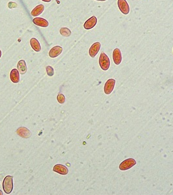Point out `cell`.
Returning a JSON list of instances; mask_svg holds the SVG:
<instances>
[{
  "label": "cell",
  "mask_w": 173,
  "mask_h": 195,
  "mask_svg": "<svg viewBox=\"0 0 173 195\" xmlns=\"http://www.w3.org/2000/svg\"><path fill=\"white\" fill-rule=\"evenodd\" d=\"M13 177L12 176H7L3 182V188L6 194L11 193L13 189Z\"/></svg>",
  "instance_id": "obj_1"
},
{
  "label": "cell",
  "mask_w": 173,
  "mask_h": 195,
  "mask_svg": "<svg viewBox=\"0 0 173 195\" xmlns=\"http://www.w3.org/2000/svg\"><path fill=\"white\" fill-rule=\"evenodd\" d=\"M99 64L100 68L103 70H108L109 69L110 66V61L106 54L104 53H102L100 54L99 58Z\"/></svg>",
  "instance_id": "obj_2"
},
{
  "label": "cell",
  "mask_w": 173,
  "mask_h": 195,
  "mask_svg": "<svg viewBox=\"0 0 173 195\" xmlns=\"http://www.w3.org/2000/svg\"><path fill=\"white\" fill-rule=\"evenodd\" d=\"M136 164V161L135 159L132 158H129L124 160L119 165V169L121 170H126L131 169L134 165Z\"/></svg>",
  "instance_id": "obj_3"
},
{
  "label": "cell",
  "mask_w": 173,
  "mask_h": 195,
  "mask_svg": "<svg viewBox=\"0 0 173 195\" xmlns=\"http://www.w3.org/2000/svg\"><path fill=\"white\" fill-rule=\"evenodd\" d=\"M118 6L120 11L124 14H128L129 13L130 7L126 0H118Z\"/></svg>",
  "instance_id": "obj_4"
},
{
  "label": "cell",
  "mask_w": 173,
  "mask_h": 195,
  "mask_svg": "<svg viewBox=\"0 0 173 195\" xmlns=\"http://www.w3.org/2000/svg\"><path fill=\"white\" fill-rule=\"evenodd\" d=\"M115 83H116V81L113 79L108 80L104 86V92L106 94H111L113 91Z\"/></svg>",
  "instance_id": "obj_5"
},
{
  "label": "cell",
  "mask_w": 173,
  "mask_h": 195,
  "mask_svg": "<svg viewBox=\"0 0 173 195\" xmlns=\"http://www.w3.org/2000/svg\"><path fill=\"white\" fill-rule=\"evenodd\" d=\"M16 133L19 136H21V137L24 138V139L30 138L31 135L30 131L27 128H25V127H20V128H19L16 130Z\"/></svg>",
  "instance_id": "obj_6"
},
{
  "label": "cell",
  "mask_w": 173,
  "mask_h": 195,
  "mask_svg": "<svg viewBox=\"0 0 173 195\" xmlns=\"http://www.w3.org/2000/svg\"><path fill=\"white\" fill-rule=\"evenodd\" d=\"M100 47H101V44L100 42H97L94 43L89 49V53L90 56L92 58L95 57V56L98 54L99 50H100Z\"/></svg>",
  "instance_id": "obj_7"
},
{
  "label": "cell",
  "mask_w": 173,
  "mask_h": 195,
  "mask_svg": "<svg viewBox=\"0 0 173 195\" xmlns=\"http://www.w3.org/2000/svg\"><path fill=\"white\" fill-rule=\"evenodd\" d=\"M53 172H55L61 175H66L69 173V170L67 169V167H65L64 165L61 164H55L53 169Z\"/></svg>",
  "instance_id": "obj_8"
},
{
  "label": "cell",
  "mask_w": 173,
  "mask_h": 195,
  "mask_svg": "<svg viewBox=\"0 0 173 195\" xmlns=\"http://www.w3.org/2000/svg\"><path fill=\"white\" fill-rule=\"evenodd\" d=\"M97 17L92 16L85 22L83 26L85 29H87V30H89V29L93 28L96 25H97Z\"/></svg>",
  "instance_id": "obj_9"
},
{
  "label": "cell",
  "mask_w": 173,
  "mask_h": 195,
  "mask_svg": "<svg viewBox=\"0 0 173 195\" xmlns=\"http://www.w3.org/2000/svg\"><path fill=\"white\" fill-rule=\"evenodd\" d=\"M113 58L115 64L119 65L120 64L122 61V55L119 49L118 48L114 49L113 53Z\"/></svg>",
  "instance_id": "obj_10"
},
{
  "label": "cell",
  "mask_w": 173,
  "mask_h": 195,
  "mask_svg": "<svg viewBox=\"0 0 173 195\" xmlns=\"http://www.w3.org/2000/svg\"><path fill=\"white\" fill-rule=\"evenodd\" d=\"M63 52V48L62 47L59 46H56L52 47L50 52H49V56L52 58H55L57 57H58Z\"/></svg>",
  "instance_id": "obj_11"
},
{
  "label": "cell",
  "mask_w": 173,
  "mask_h": 195,
  "mask_svg": "<svg viewBox=\"0 0 173 195\" xmlns=\"http://www.w3.org/2000/svg\"><path fill=\"white\" fill-rule=\"evenodd\" d=\"M10 79L14 83H18L20 81V73L17 69H13L10 73Z\"/></svg>",
  "instance_id": "obj_12"
},
{
  "label": "cell",
  "mask_w": 173,
  "mask_h": 195,
  "mask_svg": "<svg viewBox=\"0 0 173 195\" xmlns=\"http://www.w3.org/2000/svg\"><path fill=\"white\" fill-rule=\"evenodd\" d=\"M33 22L35 25L42 27H47L49 25L48 22L42 18H35L33 20Z\"/></svg>",
  "instance_id": "obj_13"
},
{
  "label": "cell",
  "mask_w": 173,
  "mask_h": 195,
  "mask_svg": "<svg viewBox=\"0 0 173 195\" xmlns=\"http://www.w3.org/2000/svg\"><path fill=\"white\" fill-rule=\"evenodd\" d=\"M17 70L20 74H25L27 72L26 63L24 60L19 61L17 64Z\"/></svg>",
  "instance_id": "obj_14"
},
{
  "label": "cell",
  "mask_w": 173,
  "mask_h": 195,
  "mask_svg": "<svg viewBox=\"0 0 173 195\" xmlns=\"http://www.w3.org/2000/svg\"><path fill=\"white\" fill-rule=\"evenodd\" d=\"M30 44L33 50L36 52H39L41 51V46L40 43L36 40V38H33L30 40Z\"/></svg>",
  "instance_id": "obj_15"
},
{
  "label": "cell",
  "mask_w": 173,
  "mask_h": 195,
  "mask_svg": "<svg viewBox=\"0 0 173 195\" xmlns=\"http://www.w3.org/2000/svg\"><path fill=\"white\" fill-rule=\"evenodd\" d=\"M44 10V6L43 5H38L36 7H35L33 11H31V14L33 16H37L42 13Z\"/></svg>",
  "instance_id": "obj_16"
},
{
  "label": "cell",
  "mask_w": 173,
  "mask_h": 195,
  "mask_svg": "<svg viewBox=\"0 0 173 195\" xmlns=\"http://www.w3.org/2000/svg\"><path fill=\"white\" fill-rule=\"evenodd\" d=\"M60 33L63 36H70L71 35V31L69 28L63 27L60 29Z\"/></svg>",
  "instance_id": "obj_17"
},
{
  "label": "cell",
  "mask_w": 173,
  "mask_h": 195,
  "mask_svg": "<svg viewBox=\"0 0 173 195\" xmlns=\"http://www.w3.org/2000/svg\"><path fill=\"white\" fill-rule=\"evenodd\" d=\"M46 72H47V75L52 77L54 75V70H53V67H52L50 66H47L46 67Z\"/></svg>",
  "instance_id": "obj_18"
},
{
  "label": "cell",
  "mask_w": 173,
  "mask_h": 195,
  "mask_svg": "<svg viewBox=\"0 0 173 195\" xmlns=\"http://www.w3.org/2000/svg\"><path fill=\"white\" fill-rule=\"evenodd\" d=\"M57 100L60 104H63L65 102V97L63 94H58L57 96Z\"/></svg>",
  "instance_id": "obj_19"
},
{
  "label": "cell",
  "mask_w": 173,
  "mask_h": 195,
  "mask_svg": "<svg viewBox=\"0 0 173 195\" xmlns=\"http://www.w3.org/2000/svg\"><path fill=\"white\" fill-rule=\"evenodd\" d=\"M42 1H43V2H47V3H48V2H50L52 0H42Z\"/></svg>",
  "instance_id": "obj_20"
},
{
  "label": "cell",
  "mask_w": 173,
  "mask_h": 195,
  "mask_svg": "<svg viewBox=\"0 0 173 195\" xmlns=\"http://www.w3.org/2000/svg\"><path fill=\"white\" fill-rule=\"evenodd\" d=\"M0 195H3V192L1 190H0Z\"/></svg>",
  "instance_id": "obj_21"
},
{
  "label": "cell",
  "mask_w": 173,
  "mask_h": 195,
  "mask_svg": "<svg viewBox=\"0 0 173 195\" xmlns=\"http://www.w3.org/2000/svg\"><path fill=\"white\" fill-rule=\"evenodd\" d=\"M1 57H2V51L0 50V58H1Z\"/></svg>",
  "instance_id": "obj_22"
},
{
  "label": "cell",
  "mask_w": 173,
  "mask_h": 195,
  "mask_svg": "<svg viewBox=\"0 0 173 195\" xmlns=\"http://www.w3.org/2000/svg\"><path fill=\"white\" fill-rule=\"evenodd\" d=\"M97 1H101V2H104V1H106V0H97Z\"/></svg>",
  "instance_id": "obj_23"
}]
</instances>
